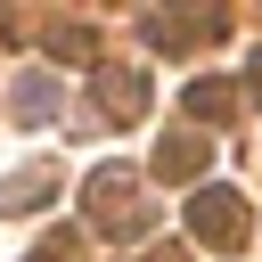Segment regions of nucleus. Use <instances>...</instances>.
<instances>
[{"label": "nucleus", "instance_id": "f257e3e1", "mask_svg": "<svg viewBox=\"0 0 262 262\" xmlns=\"http://www.w3.org/2000/svg\"><path fill=\"white\" fill-rule=\"evenodd\" d=\"M188 221H196V229H205V237H237V205H229V196H221V188H213V196H205V205H188Z\"/></svg>", "mask_w": 262, "mask_h": 262}]
</instances>
